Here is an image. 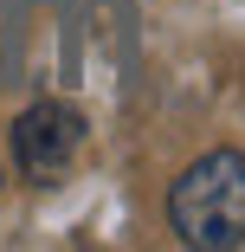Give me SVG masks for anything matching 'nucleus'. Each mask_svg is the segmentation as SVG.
Returning a JSON list of instances; mask_svg holds the SVG:
<instances>
[{
    "instance_id": "nucleus-1",
    "label": "nucleus",
    "mask_w": 245,
    "mask_h": 252,
    "mask_svg": "<svg viewBox=\"0 0 245 252\" xmlns=\"http://www.w3.org/2000/svg\"><path fill=\"white\" fill-rule=\"evenodd\" d=\"M168 220L200 252L245 246V156L239 149H213V156L187 162L181 181L168 188Z\"/></svg>"
},
{
    "instance_id": "nucleus-2",
    "label": "nucleus",
    "mask_w": 245,
    "mask_h": 252,
    "mask_svg": "<svg viewBox=\"0 0 245 252\" xmlns=\"http://www.w3.org/2000/svg\"><path fill=\"white\" fill-rule=\"evenodd\" d=\"M78 149H84V117L71 104H32L13 123V162L26 181H58Z\"/></svg>"
}]
</instances>
